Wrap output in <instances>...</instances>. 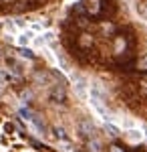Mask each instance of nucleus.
Wrapping results in <instances>:
<instances>
[{
    "label": "nucleus",
    "instance_id": "obj_1",
    "mask_svg": "<svg viewBox=\"0 0 147 152\" xmlns=\"http://www.w3.org/2000/svg\"><path fill=\"white\" fill-rule=\"evenodd\" d=\"M115 12H117V6L113 0H101V18H111Z\"/></svg>",
    "mask_w": 147,
    "mask_h": 152
},
{
    "label": "nucleus",
    "instance_id": "obj_2",
    "mask_svg": "<svg viewBox=\"0 0 147 152\" xmlns=\"http://www.w3.org/2000/svg\"><path fill=\"white\" fill-rule=\"evenodd\" d=\"M85 6H87V14L101 18V0H85Z\"/></svg>",
    "mask_w": 147,
    "mask_h": 152
},
{
    "label": "nucleus",
    "instance_id": "obj_3",
    "mask_svg": "<svg viewBox=\"0 0 147 152\" xmlns=\"http://www.w3.org/2000/svg\"><path fill=\"white\" fill-rule=\"evenodd\" d=\"M50 95H53V99H57V102H63V99L67 97L63 85H55V87H53V91H50Z\"/></svg>",
    "mask_w": 147,
    "mask_h": 152
},
{
    "label": "nucleus",
    "instance_id": "obj_4",
    "mask_svg": "<svg viewBox=\"0 0 147 152\" xmlns=\"http://www.w3.org/2000/svg\"><path fill=\"white\" fill-rule=\"evenodd\" d=\"M79 130L85 134V136H95V130H93V126H91L89 122H81V124H79Z\"/></svg>",
    "mask_w": 147,
    "mask_h": 152
},
{
    "label": "nucleus",
    "instance_id": "obj_5",
    "mask_svg": "<svg viewBox=\"0 0 147 152\" xmlns=\"http://www.w3.org/2000/svg\"><path fill=\"white\" fill-rule=\"evenodd\" d=\"M137 85H139V94L143 95V97H147V77H143Z\"/></svg>",
    "mask_w": 147,
    "mask_h": 152
},
{
    "label": "nucleus",
    "instance_id": "obj_6",
    "mask_svg": "<svg viewBox=\"0 0 147 152\" xmlns=\"http://www.w3.org/2000/svg\"><path fill=\"white\" fill-rule=\"evenodd\" d=\"M91 43H93V39H91L89 35H81V39H79L81 47H91Z\"/></svg>",
    "mask_w": 147,
    "mask_h": 152
},
{
    "label": "nucleus",
    "instance_id": "obj_7",
    "mask_svg": "<svg viewBox=\"0 0 147 152\" xmlns=\"http://www.w3.org/2000/svg\"><path fill=\"white\" fill-rule=\"evenodd\" d=\"M105 128H107V132H109V134H111V136H113V138H117V136H119V130L115 128V126H111V124H107V126H105Z\"/></svg>",
    "mask_w": 147,
    "mask_h": 152
},
{
    "label": "nucleus",
    "instance_id": "obj_8",
    "mask_svg": "<svg viewBox=\"0 0 147 152\" xmlns=\"http://www.w3.org/2000/svg\"><path fill=\"white\" fill-rule=\"evenodd\" d=\"M18 53H20V55H22V57L34 59V53H32V51H28V49H20V51H18Z\"/></svg>",
    "mask_w": 147,
    "mask_h": 152
},
{
    "label": "nucleus",
    "instance_id": "obj_9",
    "mask_svg": "<svg viewBox=\"0 0 147 152\" xmlns=\"http://www.w3.org/2000/svg\"><path fill=\"white\" fill-rule=\"evenodd\" d=\"M109 152H127V150H125L123 146H119V144H113V146L109 148Z\"/></svg>",
    "mask_w": 147,
    "mask_h": 152
},
{
    "label": "nucleus",
    "instance_id": "obj_10",
    "mask_svg": "<svg viewBox=\"0 0 147 152\" xmlns=\"http://www.w3.org/2000/svg\"><path fill=\"white\" fill-rule=\"evenodd\" d=\"M30 37H32L30 33H26V35H22V37H20V45H26V43L30 41Z\"/></svg>",
    "mask_w": 147,
    "mask_h": 152
},
{
    "label": "nucleus",
    "instance_id": "obj_11",
    "mask_svg": "<svg viewBox=\"0 0 147 152\" xmlns=\"http://www.w3.org/2000/svg\"><path fill=\"white\" fill-rule=\"evenodd\" d=\"M55 132H57V136H58V138H65V130H61V128H55Z\"/></svg>",
    "mask_w": 147,
    "mask_h": 152
}]
</instances>
